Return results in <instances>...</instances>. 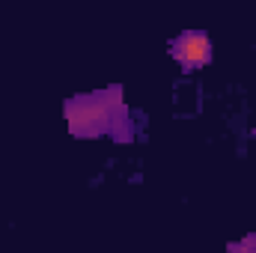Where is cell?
Instances as JSON below:
<instances>
[{"label":"cell","instance_id":"1","mask_svg":"<svg viewBox=\"0 0 256 253\" xmlns=\"http://www.w3.org/2000/svg\"><path fill=\"white\" fill-rule=\"evenodd\" d=\"M68 114V128L78 137H96L110 126V114H108V102L104 98H74L66 108Z\"/></svg>","mask_w":256,"mask_h":253},{"label":"cell","instance_id":"2","mask_svg":"<svg viewBox=\"0 0 256 253\" xmlns=\"http://www.w3.org/2000/svg\"><path fill=\"white\" fill-rule=\"evenodd\" d=\"M170 54L182 63V68L191 72V68H200V66H206L212 60V42H208L206 33H182L173 42Z\"/></svg>","mask_w":256,"mask_h":253},{"label":"cell","instance_id":"3","mask_svg":"<svg viewBox=\"0 0 256 253\" xmlns=\"http://www.w3.org/2000/svg\"><path fill=\"white\" fill-rule=\"evenodd\" d=\"M230 253H256V236H248L242 244H230Z\"/></svg>","mask_w":256,"mask_h":253}]
</instances>
